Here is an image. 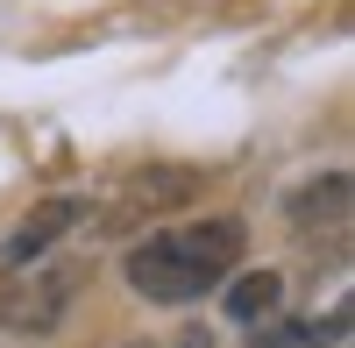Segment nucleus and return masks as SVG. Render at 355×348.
<instances>
[{
	"instance_id": "2",
	"label": "nucleus",
	"mask_w": 355,
	"mask_h": 348,
	"mask_svg": "<svg viewBox=\"0 0 355 348\" xmlns=\"http://www.w3.org/2000/svg\"><path fill=\"white\" fill-rule=\"evenodd\" d=\"M85 284V263H21V270H0V327L8 334H50L57 320L71 313Z\"/></svg>"
},
{
	"instance_id": "1",
	"label": "nucleus",
	"mask_w": 355,
	"mask_h": 348,
	"mask_svg": "<svg viewBox=\"0 0 355 348\" xmlns=\"http://www.w3.org/2000/svg\"><path fill=\"white\" fill-rule=\"evenodd\" d=\"M242 256H249V220L242 214H206V220L142 235L121 270H128V284L150 306H192V299H206V284H220Z\"/></svg>"
},
{
	"instance_id": "7",
	"label": "nucleus",
	"mask_w": 355,
	"mask_h": 348,
	"mask_svg": "<svg viewBox=\"0 0 355 348\" xmlns=\"http://www.w3.org/2000/svg\"><path fill=\"white\" fill-rule=\"evenodd\" d=\"M348 341V306L327 313V327L320 320H263V348H341Z\"/></svg>"
},
{
	"instance_id": "8",
	"label": "nucleus",
	"mask_w": 355,
	"mask_h": 348,
	"mask_svg": "<svg viewBox=\"0 0 355 348\" xmlns=\"http://www.w3.org/2000/svg\"><path fill=\"white\" fill-rule=\"evenodd\" d=\"M121 348H150V341H121Z\"/></svg>"
},
{
	"instance_id": "4",
	"label": "nucleus",
	"mask_w": 355,
	"mask_h": 348,
	"mask_svg": "<svg viewBox=\"0 0 355 348\" xmlns=\"http://www.w3.org/2000/svg\"><path fill=\"white\" fill-rule=\"evenodd\" d=\"M199 185L206 178L192 164H142V171H128V185H121V220H164L178 207H192Z\"/></svg>"
},
{
	"instance_id": "6",
	"label": "nucleus",
	"mask_w": 355,
	"mask_h": 348,
	"mask_svg": "<svg viewBox=\"0 0 355 348\" xmlns=\"http://www.w3.org/2000/svg\"><path fill=\"white\" fill-rule=\"evenodd\" d=\"M227 320H242V327H263V320H277V306H284V270H242V277H227Z\"/></svg>"
},
{
	"instance_id": "5",
	"label": "nucleus",
	"mask_w": 355,
	"mask_h": 348,
	"mask_svg": "<svg viewBox=\"0 0 355 348\" xmlns=\"http://www.w3.org/2000/svg\"><path fill=\"white\" fill-rule=\"evenodd\" d=\"M348 207H355V178L348 171H320V178H306L291 192V227L299 235H341Z\"/></svg>"
},
{
	"instance_id": "3",
	"label": "nucleus",
	"mask_w": 355,
	"mask_h": 348,
	"mask_svg": "<svg viewBox=\"0 0 355 348\" xmlns=\"http://www.w3.org/2000/svg\"><path fill=\"white\" fill-rule=\"evenodd\" d=\"M93 214V199H78V192H64V199H43V207H28L21 214V227L8 242H0V270H21V263H36V256H50L57 242L71 235V227Z\"/></svg>"
}]
</instances>
